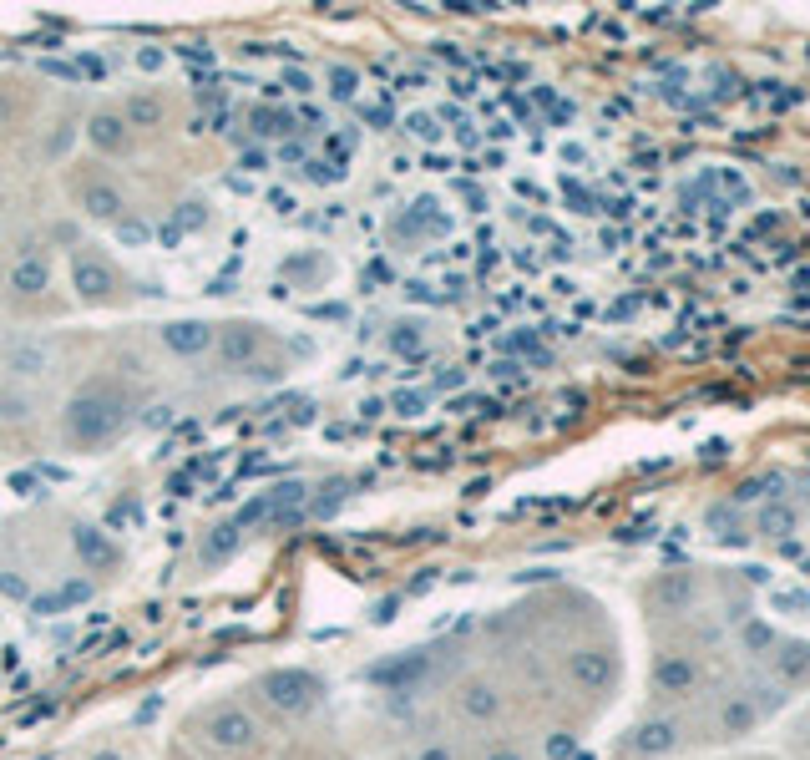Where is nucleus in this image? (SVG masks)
Instances as JSON below:
<instances>
[{"mask_svg": "<svg viewBox=\"0 0 810 760\" xmlns=\"http://www.w3.org/2000/svg\"><path fill=\"white\" fill-rule=\"evenodd\" d=\"M198 735L218 750V755H243V750H254L259 740H264V725H259V715L249 710V705H213V710H203V720H198Z\"/></svg>", "mask_w": 810, "mask_h": 760, "instance_id": "1", "label": "nucleus"}, {"mask_svg": "<svg viewBox=\"0 0 810 760\" xmlns=\"http://www.w3.org/2000/svg\"><path fill=\"white\" fill-rule=\"evenodd\" d=\"M259 700L274 710V715H304L314 700H319V679L309 669H274L264 684H259Z\"/></svg>", "mask_w": 810, "mask_h": 760, "instance_id": "2", "label": "nucleus"}, {"mask_svg": "<svg viewBox=\"0 0 810 760\" xmlns=\"http://www.w3.org/2000/svg\"><path fill=\"white\" fill-rule=\"evenodd\" d=\"M117 416H122V406H117L107 391H97V396H81V401H71V411H66V431H71V441L92 446V441L112 436Z\"/></svg>", "mask_w": 810, "mask_h": 760, "instance_id": "3", "label": "nucleus"}, {"mask_svg": "<svg viewBox=\"0 0 810 760\" xmlns=\"http://www.w3.org/2000/svg\"><path fill=\"white\" fill-rule=\"evenodd\" d=\"M456 710H461V720H471V725H497L502 710H507V695H502L486 674H471V679L456 684Z\"/></svg>", "mask_w": 810, "mask_h": 760, "instance_id": "4", "label": "nucleus"}, {"mask_svg": "<svg viewBox=\"0 0 810 760\" xmlns=\"http://www.w3.org/2000/svg\"><path fill=\"white\" fill-rule=\"evenodd\" d=\"M92 142L107 147V152H122V147H127V122H122L117 112H97V117H92Z\"/></svg>", "mask_w": 810, "mask_h": 760, "instance_id": "5", "label": "nucleus"}, {"mask_svg": "<svg viewBox=\"0 0 810 760\" xmlns=\"http://www.w3.org/2000/svg\"><path fill=\"white\" fill-rule=\"evenodd\" d=\"M46 279H51V269H46V259H41V254H31V259H21V264L11 269V284H16V289H26V294L46 289Z\"/></svg>", "mask_w": 810, "mask_h": 760, "instance_id": "6", "label": "nucleus"}, {"mask_svg": "<svg viewBox=\"0 0 810 760\" xmlns=\"http://www.w3.org/2000/svg\"><path fill=\"white\" fill-rule=\"evenodd\" d=\"M208 340H213V335H208V325H198V320H193V325H168V345L183 350V355H198Z\"/></svg>", "mask_w": 810, "mask_h": 760, "instance_id": "7", "label": "nucleus"}, {"mask_svg": "<svg viewBox=\"0 0 810 760\" xmlns=\"http://www.w3.org/2000/svg\"><path fill=\"white\" fill-rule=\"evenodd\" d=\"M117 208H122L117 188H87V213H97V218H112Z\"/></svg>", "mask_w": 810, "mask_h": 760, "instance_id": "8", "label": "nucleus"}, {"mask_svg": "<svg viewBox=\"0 0 810 760\" xmlns=\"http://www.w3.org/2000/svg\"><path fill=\"white\" fill-rule=\"evenodd\" d=\"M481 760H527V750H517L512 740H497V745H486Z\"/></svg>", "mask_w": 810, "mask_h": 760, "instance_id": "9", "label": "nucleus"}, {"mask_svg": "<svg viewBox=\"0 0 810 760\" xmlns=\"http://www.w3.org/2000/svg\"><path fill=\"white\" fill-rule=\"evenodd\" d=\"M411 760H456V750H451V745H441V740H436V745H421V750H416V755H411Z\"/></svg>", "mask_w": 810, "mask_h": 760, "instance_id": "10", "label": "nucleus"}, {"mask_svg": "<svg viewBox=\"0 0 810 760\" xmlns=\"http://www.w3.org/2000/svg\"><path fill=\"white\" fill-rule=\"evenodd\" d=\"M92 760H127V755H122V750H97Z\"/></svg>", "mask_w": 810, "mask_h": 760, "instance_id": "11", "label": "nucleus"}]
</instances>
